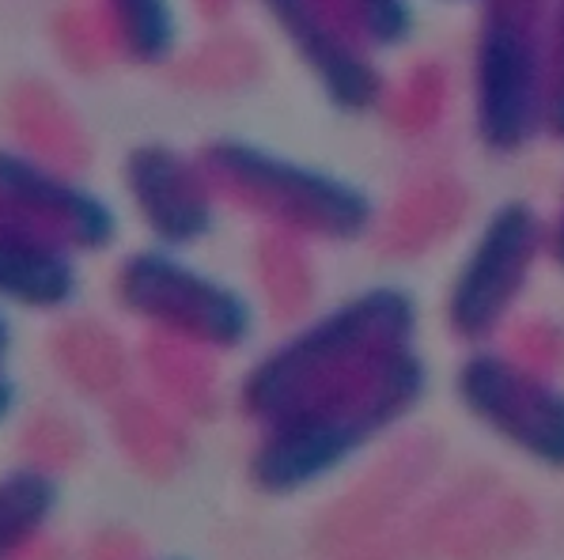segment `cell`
<instances>
[{
    "mask_svg": "<svg viewBox=\"0 0 564 560\" xmlns=\"http://www.w3.org/2000/svg\"><path fill=\"white\" fill-rule=\"evenodd\" d=\"M0 292L8 304L54 311L76 296L73 250L42 239L28 228L4 223L0 231Z\"/></svg>",
    "mask_w": 564,
    "mask_h": 560,
    "instance_id": "obj_11",
    "label": "cell"
},
{
    "mask_svg": "<svg viewBox=\"0 0 564 560\" xmlns=\"http://www.w3.org/2000/svg\"><path fill=\"white\" fill-rule=\"evenodd\" d=\"M115 296L133 318L205 349H239L250 338V304L236 288L167 250H137L115 273Z\"/></svg>",
    "mask_w": 564,
    "mask_h": 560,
    "instance_id": "obj_5",
    "label": "cell"
},
{
    "mask_svg": "<svg viewBox=\"0 0 564 560\" xmlns=\"http://www.w3.org/2000/svg\"><path fill=\"white\" fill-rule=\"evenodd\" d=\"M0 205L4 223L28 228L42 239H54L65 250H107L118 235L115 209L88 189L65 183V178L42 171L23 156L0 160Z\"/></svg>",
    "mask_w": 564,
    "mask_h": 560,
    "instance_id": "obj_8",
    "label": "cell"
},
{
    "mask_svg": "<svg viewBox=\"0 0 564 560\" xmlns=\"http://www.w3.org/2000/svg\"><path fill=\"white\" fill-rule=\"evenodd\" d=\"M455 394L492 436L542 466L564 470V394L531 367L500 352H474L458 367Z\"/></svg>",
    "mask_w": 564,
    "mask_h": 560,
    "instance_id": "obj_7",
    "label": "cell"
},
{
    "mask_svg": "<svg viewBox=\"0 0 564 560\" xmlns=\"http://www.w3.org/2000/svg\"><path fill=\"white\" fill-rule=\"evenodd\" d=\"M542 129L564 141V0H553L550 34H545Z\"/></svg>",
    "mask_w": 564,
    "mask_h": 560,
    "instance_id": "obj_15",
    "label": "cell"
},
{
    "mask_svg": "<svg viewBox=\"0 0 564 560\" xmlns=\"http://www.w3.org/2000/svg\"><path fill=\"white\" fill-rule=\"evenodd\" d=\"M553 0H481L474 46V122L492 152H516L542 129L545 34Z\"/></svg>",
    "mask_w": 564,
    "mask_h": 560,
    "instance_id": "obj_4",
    "label": "cell"
},
{
    "mask_svg": "<svg viewBox=\"0 0 564 560\" xmlns=\"http://www.w3.org/2000/svg\"><path fill=\"white\" fill-rule=\"evenodd\" d=\"M208 186L228 205L273 223L289 235L307 239H357L371 223V197L349 178L281 156L250 141H208L197 152Z\"/></svg>",
    "mask_w": 564,
    "mask_h": 560,
    "instance_id": "obj_3",
    "label": "cell"
},
{
    "mask_svg": "<svg viewBox=\"0 0 564 560\" xmlns=\"http://www.w3.org/2000/svg\"><path fill=\"white\" fill-rule=\"evenodd\" d=\"M54 481L46 473L15 470L4 477V512H0V527H4V553L28 546L39 538L42 523L54 512Z\"/></svg>",
    "mask_w": 564,
    "mask_h": 560,
    "instance_id": "obj_13",
    "label": "cell"
},
{
    "mask_svg": "<svg viewBox=\"0 0 564 560\" xmlns=\"http://www.w3.org/2000/svg\"><path fill=\"white\" fill-rule=\"evenodd\" d=\"M262 4L337 110L360 114L376 107L383 95V73L371 62L368 46L337 23L326 0H262Z\"/></svg>",
    "mask_w": 564,
    "mask_h": 560,
    "instance_id": "obj_9",
    "label": "cell"
},
{
    "mask_svg": "<svg viewBox=\"0 0 564 560\" xmlns=\"http://www.w3.org/2000/svg\"><path fill=\"white\" fill-rule=\"evenodd\" d=\"M416 299L405 288L379 284L337 304L265 352L239 386V405L254 425H276L337 386L368 375L394 352L410 349Z\"/></svg>",
    "mask_w": 564,
    "mask_h": 560,
    "instance_id": "obj_1",
    "label": "cell"
},
{
    "mask_svg": "<svg viewBox=\"0 0 564 560\" xmlns=\"http://www.w3.org/2000/svg\"><path fill=\"white\" fill-rule=\"evenodd\" d=\"M424 364L413 349L394 352L368 375L337 386L284 420L262 428L250 454V481L269 496H289L334 473L394 428L424 394Z\"/></svg>",
    "mask_w": 564,
    "mask_h": 560,
    "instance_id": "obj_2",
    "label": "cell"
},
{
    "mask_svg": "<svg viewBox=\"0 0 564 560\" xmlns=\"http://www.w3.org/2000/svg\"><path fill=\"white\" fill-rule=\"evenodd\" d=\"M542 246L545 223L531 205L505 201L492 209L447 292V326L458 341L474 344L500 330L523 296Z\"/></svg>",
    "mask_w": 564,
    "mask_h": 560,
    "instance_id": "obj_6",
    "label": "cell"
},
{
    "mask_svg": "<svg viewBox=\"0 0 564 560\" xmlns=\"http://www.w3.org/2000/svg\"><path fill=\"white\" fill-rule=\"evenodd\" d=\"M126 189L144 228L167 246H189L213 228V186L197 156H182L167 144H141L126 156Z\"/></svg>",
    "mask_w": 564,
    "mask_h": 560,
    "instance_id": "obj_10",
    "label": "cell"
},
{
    "mask_svg": "<svg viewBox=\"0 0 564 560\" xmlns=\"http://www.w3.org/2000/svg\"><path fill=\"white\" fill-rule=\"evenodd\" d=\"M345 31L368 50L402 46L413 31L410 0H326Z\"/></svg>",
    "mask_w": 564,
    "mask_h": 560,
    "instance_id": "obj_14",
    "label": "cell"
},
{
    "mask_svg": "<svg viewBox=\"0 0 564 560\" xmlns=\"http://www.w3.org/2000/svg\"><path fill=\"white\" fill-rule=\"evenodd\" d=\"M545 250H550V257L564 270V197L557 205V217H553V223L545 228Z\"/></svg>",
    "mask_w": 564,
    "mask_h": 560,
    "instance_id": "obj_16",
    "label": "cell"
},
{
    "mask_svg": "<svg viewBox=\"0 0 564 560\" xmlns=\"http://www.w3.org/2000/svg\"><path fill=\"white\" fill-rule=\"evenodd\" d=\"M115 34L133 62L155 65L175 46V12L171 0H102Z\"/></svg>",
    "mask_w": 564,
    "mask_h": 560,
    "instance_id": "obj_12",
    "label": "cell"
}]
</instances>
